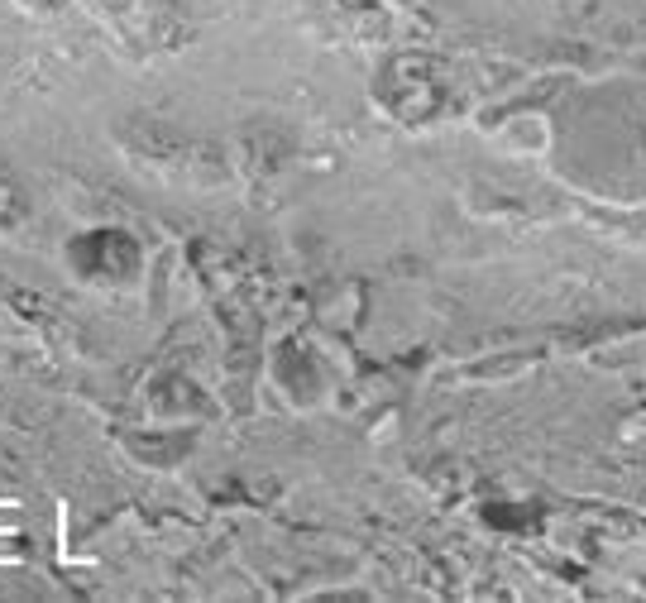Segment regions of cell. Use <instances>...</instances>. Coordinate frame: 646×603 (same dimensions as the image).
Instances as JSON below:
<instances>
[{
	"instance_id": "6da1fadb",
	"label": "cell",
	"mask_w": 646,
	"mask_h": 603,
	"mask_svg": "<svg viewBox=\"0 0 646 603\" xmlns=\"http://www.w3.org/2000/svg\"><path fill=\"white\" fill-rule=\"evenodd\" d=\"M0 522H19V508H5V512H0Z\"/></svg>"
}]
</instances>
